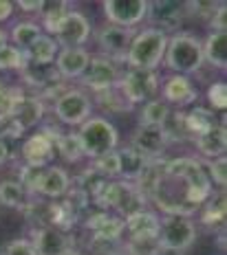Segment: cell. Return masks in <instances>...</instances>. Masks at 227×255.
I'll return each instance as SVG.
<instances>
[{"label": "cell", "instance_id": "obj_1", "mask_svg": "<svg viewBox=\"0 0 227 255\" xmlns=\"http://www.w3.org/2000/svg\"><path fill=\"white\" fill-rule=\"evenodd\" d=\"M163 174L181 180L183 187H186V200L192 207H197V209H201V205L212 196V183H210V176H208V172H205L203 163L197 161V158L181 156V158L166 161Z\"/></svg>", "mask_w": 227, "mask_h": 255}, {"label": "cell", "instance_id": "obj_2", "mask_svg": "<svg viewBox=\"0 0 227 255\" xmlns=\"http://www.w3.org/2000/svg\"><path fill=\"white\" fill-rule=\"evenodd\" d=\"M166 66L174 71V75H190L203 66V42L190 33H174L168 38L166 46Z\"/></svg>", "mask_w": 227, "mask_h": 255}, {"label": "cell", "instance_id": "obj_3", "mask_svg": "<svg viewBox=\"0 0 227 255\" xmlns=\"http://www.w3.org/2000/svg\"><path fill=\"white\" fill-rule=\"evenodd\" d=\"M168 35L159 29H144L141 33H135L130 49L126 53V62L130 68H141V71H155L166 55Z\"/></svg>", "mask_w": 227, "mask_h": 255}, {"label": "cell", "instance_id": "obj_4", "mask_svg": "<svg viewBox=\"0 0 227 255\" xmlns=\"http://www.w3.org/2000/svg\"><path fill=\"white\" fill-rule=\"evenodd\" d=\"M93 203L99 205L104 211H119L126 218L146 209V198L135 189L133 183H126V180H106V185L93 196Z\"/></svg>", "mask_w": 227, "mask_h": 255}, {"label": "cell", "instance_id": "obj_5", "mask_svg": "<svg viewBox=\"0 0 227 255\" xmlns=\"http://www.w3.org/2000/svg\"><path fill=\"white\" fill-rule=\"evenodd\" d=\"M77 136H80L84 156H91V158L115 152V147L119 143L117 128L110 124L108 119H104V117H91V119H86L82 124L80 132H77Z\"/></svg>", "mask_w": 227, "mask_h": 255}, {"label": "cell", "instance_id": "obj_6", "mask_svg": "<svg viewBox=\"0 0 227 255\" xmlns=\"http://www.w3.org/2000/svg\"><path fill=\"white\" fill-rule=\"evenodd\" d=\"M161 251L168 253H186L197 242V225L192 218L186 216H166L157 233Z\"/></svg>", "mask_w": 227, "mask_h": 255}, {"label": "cell", "instance_id": "obj_7", "mask_svg": "<svg viewBox=\"0 0 227 255\" xmlns=\"http://www.w3.org/2000/svg\"><path fill=\"white\" fill-rule=\"evenodd\" d=\"M117 90L130 106L150 102L159 90V77L155 71H141V68H128L121 75Z\"/></svg>", "mask_w": 227, "mask_h": 255}, {"label": "cell", "instance_id": "obj_8", "mask_svg": "<svg viewBox=\"0 0 227 255\" xmlns=\"http://www.w3.org/2000/svg\"><path fill=\"white\" fill-rule=\"evenodd\" d=\"M91 97L84 90H64L53 102L55 117L66 126H82L91 117Z\"/></svg>", "mask_w": 227, "mask_h": 255}, {"label": "cell", "instance_id": "obj_9", "mask_svg": "<svg viewBox=\"0 0 227 255\" xmlns=\"http://www.w3.org/2000/svg\"><path fill=\"white\" fill-rule=\"evenodd\" d=\"M80 79L84 86L91 88L93 93H104V90H110L117 86L121 79V73L115 60H110L106 55H97V57H91L88 68L84 71V75Z\"/></svg>", "mask_w": 227, "mask_h": 255}, {"label": "cell", "instance_id": "obj_10", "mask_svg": "<svg viewBox=\"0 0 227 255\" xmlns=\"http://www.w3.org/2000/svg\"><path fill=\"white\" fill-rule=\"evenodd\" d=\"M148 13L146 0H106L104 2V15L121 29H133L139 24Z\"/></svg>", "mask_w": 227, "mask_h": 255}, {"label": "cell", "instance_id": "obj_11", "mask_svg": "<svg viewBox=\"0 0 227 255\" xmlns=\"http://www.w3.org/2000/svg\"><path fill=\"white\" fill-rule=\"evenodd\" d=\"M146 18L150 20L152 29H159L161 33L168 35V31H179V26L186 20V7L183 2H172V0H155L148 2Z\"/></svg>", "mask_w": 227, "mask_h": 255}, {"label": "cell", "instance_id": "obj_12", "mask_svg": "<svg viewBox=\"0 0 227 255\" xmlns=\"http://www.w3.org/2000/svg\"><path fill=\"white\" fill-rule=\"evenodd\" d=\"M53 35L57 44H62L64 49H75V46H82L84 42L91 38V22L80 11H68L64 15V20L57 24Z\"/></svg>", "mask_w": 227, "mask_h": 255}, {"label": "cell", "instance_id": "obj_13", "mask_svg": "<svg viewBox=\"0 0 227 255\" xmlns=\"http://www.w3.org/2000/svg\"><path fill=\"white\" fill-rule=\"evenodd\" d=\"M68 189H71V178H68L66 169L51 165L40 172L31 194H40V196H44V198L57 200V198H62V196H66Z\"/></svg>", "mask_w": 227, "mask_h": 255}, {"label": "cell", "instance_id": "obj_14", "mask_svg": "<svg viewBox=\"0 0 227 255\" xmlns=\"http://www.w3.org/2000/svg\"><path fill=\"white\" fill-rule=\"evenodd\" d=\"M33 244L38 255H64L71 251V238L66 231H60L55 227H38L33 231Z\"/></svg>", "mask_w": 227, "mask_h": 255}, {"label": "cell", "instance_id": "obj_15", "mask_svg": "<svg viewBox=\"0 0 227 255\" xmlns=\"http://www.w3.org/2000/svg\"><path fill=\"white\" fill-rule=\"evenodd\" d=\"M7 115L11 117L22 130H31V128L38 126L42 121V117H44V102H42L38 95H35V97H27V95L22 93L11 104Z\"/></svg>", "mask_w": 227, "mask_h": 255}, {"label": "cell", "instance_id": "obj_16", "mask_svg": "<svg viewBox=\"0 0 227 255\" xmlns=\"http://www.w3.org/2000/svg\"><path fill=\"white\" fill-rule=\"evenodd\" d=\"M20 156L24 158V165L31 167H44L51 158L55 156V143L44 134V132H35L20 147Z\"/></svg>", "mask_w": 227, "mask_h": 255}, {"label": "cell", "instance_id": "obj_17", "mask_svg": "<svg viewBox=\"0 0 227 255\" xmlns=\"http://www.w3.org/2000/svg\"><path fill=\"white\" fill-rule=\"evenodd\" d=\"M135 38L133 29H121V26H104L102 31H97V44L104 53H108L110 60L115 57H126V53L130 49V42Z\"/></svg>", "mask_w": 227, "mask_h": 255}, {"label": "cell", "instance_id": "obj_18", "mask_svg": "<svg viewBox=\"0 0 227 255\" xmlns=\"http://www.w3.org/2000/svg\"><path fill=\"white\" fill-rule=\"evenodd\" d=\"M166 145H168V141H166V136H163L161 128L139 126L133 132V143H130V147H135L146 161L148 158H161Z\"/></svg>", "mask_w": 227, "mask_h": 255}, {"label": "cell", "instance_id": "obj_19", "mask_svg": "<svg viewBox=\"0 0 227 255\" xmlns=\"http://www.w3.org/2000/svg\"><path fill=\"white\" fill-rule=\"evenodd\" d=\"M88 62H91V53L82 46H75V49H60L55 57V68L60 73V77L73 79V77H82L84 71L88 68Z\"/></svg>", "mask_w": 227, "mask_h": 255}, {"label": "cell", "instance_id": "obj_20", "mask_svg": "<svg viewBox=\"0 0 227 255\" xmlns=\"http://www.w3.org/2000/svg\"><path fill=\"white\" fill-rule=\"evenodd\" d=\"M163 102L174 106H188L199 99V90L194 88L192 79L186 75H172L163 84Z\"/></svg>", "mask_w": 227, "mask_h": 255}, {"label": "cell", "instance_id": "obj_21", "mask_svg": "<svg viewBox=\"0 0 227 255\" xmlns=\"http://www.w3.org/2000/svg\"><path fill=\"white\" fill-rule=\"evenodd\" d=\"M84 227L88 231H93L95 238H102V240H113L117 242L124 233V220L117 216H110L108 211H95L84 220Z\"/></svg>", "mask_w": 227, "mask_h": 255}, {"label": "cell", "instance_id": "obj_22", "mask_svg": "<svg viewBox=\"0 0 227 255\" xmlns=\"http://www.w3.org/2000/svg\"><path fill=\"white\" fill-rule=\"evenodd\" d=\"M194 145L201 156H205L208 161H214V158H221L225 156V150H227V139H225V121L216 124L212 130L203 132V134L194 136Z\"/></svg>", "mask_w": 227, "mask_h": 255}, {"label": "cell", "instance_id": "obj_23", "mask_svg": "<svg viewBox=\"0 0 227 255\" xmlns=\"http://www.w3.org/2000/svg\"><path fill=\"white\" fill-rule=\"evenodd\" d=\"M159 225L161 218L155 211L141 209L124 220V231H128L130 238H155L159 233Z\"/></svg>", "mask_w": 227, "mask_h": 255}, {"label": "cell", "instance_id": "obj_24", "mask_svg": "<svg viewBox=\"0 0 227 255\" xmlns=\"http://www.w3.org/2000/svg\"><path fill=\"white\" fill-rule=\"evenodd\" d=\"M163 167H166V161H161V158H148L141 174L133 183L135 189L139 191L146 200H150L152 196H155V191L159 189L161 178H163Z\"/></svg>", "mask_w": 227, "mask_h": 255}, {"label": "cell", "instance_id": "obj_25", "mask_svg": "<svg viewBox=\"0 0 227 255\" xmlns=\"http://www.w3.org/2000/svg\"><path fill=\"white\" fill-rule=\"evenodd\" d=\"M22 79L33 88H51L57 86L60 82V73L53 64H27L22 68Z\"/></svg>", "mask_w": 227, "mask_h": 255}, {"label": "cell", "instance_id": "obj_26", "mask_svg": "<svg viewBox=\"0 0 227 255\" xmlns=\"http://www.w3.org/2000/svg\"><path fill=\"white\" fill-rule=\"evenodd\" d=\"M117 154V167H119V174L126 180V183H135L137 176L141 174V169L146 165V158L141 156L135 147H121V150H115Z\"/></svg>", "mask_w": 227, "mask_h": 255}, {"label": "cell", "instance_id": "obj_27", "mask_svg": "<svg viewBox=\"0 0 227 255\" xmlns=\"http://www.w3.org/2000/svg\"><path fill=\"white\" fill-rule=\"evenodd\" d=\"M57 53H60V44H57V40L51 38V35L42 33L40 38L35 40L27 51H24V55H27L29 64H53Z\"/></svg>", "mask_w": 227, "mask_h": 255}, {"label": "cell", "instance_id": "obj_28", "mask_svg": "<svg viewBox=\"0 0 227 255\" xmlns=\"http://www.w3.org/2000/svg\"><path fill=\"white\" fill-rule=\"evenodd\" d=\"M203 60L223 71L227 66V33H210L203 42Z\"/></svg>", "mask_w": 227, "mask_h": 255}, {"label": "cell", "instance_id": "obj_29", "mask_svg": "<svg viewBox=\"0 0 227 255\" xmlns=\"http://www.w3.org/2000/svg\"><path fill=\"white\" fill-rule=\"evenodd\" d=\"M225 191H219V194H212L203 205H201V222L208 225L210 229H216V227L225 225Z\"/></svg>", "mask_w": 227, "mask_h": 255}, {"label": "cell", "instance_id": "obj_30", "mask_svg": "<svg viewBox=\"0 0 227 255\" xmlns=\"http://www.w3.org/2000/svg\"><path fill=\"white\" fill-rule=\"evenodd\" d=\"M31 194L18 180H2L0 183V203L9 209H27Z\"/></svg>", "mask_w": 227, "mask_h": 255}, {"label": "cell", "instance_id": "obj_31", "mask_svg": "<svg viewBox=\"0 0 227 255\" xmlns=\"http://www.w3.org/2000/svg\"><path fill=\"white\" fill-rule=\"evenodd\" d=\"M161 132L168 143H186L192 139L186 126V113H179V110H170V115L161 124Z\"/></svg>", "mask_w": 227, "mask_h": 255}, {"label": "cell", "instance_id": "obj_32", "mask_svg": "<svg viewBox=\"0 0 227 255\" xmlns=\"http://www.w3.org/2000/svg\"><path fill=\"white\" fill-rule=\"evenodd\" d=\"M186 126H188V132L190 136H199L203 132L212 130L216 126V117H214V110L210 108H203V106H194L190 113H186Z\"/></svg>", "mask_w": 227, "mask_h": 255}, {"label": "cell", "instance_id": "obj_33", "mask_svg": "<svg viewBox=\"0 0 227 255\" xmlns=\"http://www.w3.org/2000/svg\"><path fill=\"white\" fill-rule=\"evenodd\" d=\"M170 115V106L163 99H150L144 104L139 113V126H152V128H161V124L166 121V117Z\"/></svg>", "mask_w": 227, "mask_h": 255}, {"label": "cell", "instance_id": "obj_34", "mask_svg": "<svg viewBox=\"0 0 227 255\" xmlns=\"http://www.w3.org/2000/svg\"><path fill=\"white\" fill-rule=\"evenodd\" d=\"M55 150L60 152V156L68 163H77L84 156V150H82V143H80L77 132H62L55 141Z\"/></svg>", "mask_w": 227, "mask_h": 255}, {"label": "cell", "instance_id": "obj_35", "mask_svg": "<svg viewBox=\"0 0 227 255\" xmlns=\"http://www.w3.org/2000/svg\"><path fill=\"white\" fill-rule=\"evenodd\" d=\"M40 35H42L40 24H33V22H18V24H13L11 35H9V38H11L15 49L27 51L29 46L40 38Z\"/></svg>", "mask_w": 227, "mask_h": 255}, {"label": "cell", "instance_id": "obj_36", "mask_svg": "<svg viewBox=\"0 0 227 255\" xmlns=\"http://www.w3.org/2000/svg\"><path fill=\"white\" fill-rule=\"evenodd\" d=\"M68 11H71V9H68V2H44V4H42V11H40L42 26H44V29L51 33V38H53L57 24L64 20V15Z\"/></svg>", "mask_w": 227, "mask_h": 255}, {"label": "cell", "instance_id": "obj_37", "mask_svg": "<svg viewBox=\"0 0 227 255\" xmlns=\"http://www.w3.org/2000/svg\"><path fill=\"white\" fill-rule=\"evenodd\" d=\"M126 255H161L159 240L155 238H128V242L121 247Z\"/></svg>", "mask_w": 227, "mask_h": 255}, {"label": "cell", "instance_id": "obj_38", "mask_svg": "<svg viewBox=\"0 0 227 255\" xmlns=\"http://www.w3.org/2000/svg\"><path fill=\"white\" fill-rule=\"evenodd\" d=\"M27 55L24 51L15 49L13 44H7L0 51V71H22L27 66Z\"/></svg>", "mask_w": 227, "mask_h": 255}, {"label": "cell", "instance_id": "obj_39", "mask_svg": "<svg viewBox=\"0 0 227 255\" xmlns=\"http://www.w3.org/2000/svg\"><path fill=\"white\" fill-rule=\"evenodd\" d=\"M95 97H97V102L102 104L104 108L113 110V113H126V110L133 108V106L124 99V95L117 90V86L110 90H104V93H95Z\"/></svg>", "mask_w": 227, "mask_h": 255}, {"label": "cell", "instance_id": "obj_40", "mask_svg": "<svg viewBox=\"0 0 227 255\" xmlns=\"http://www.w3.org/2000/svg\"><path fill=\"white\" fill-rule=\"evenodd\" d=\"M203 167H205V172H208V176H210V183L219 185L221 189H225V183H227V163H225V156L203 163Z\"/></svg>", "mask_w": 227, "mask_h": 255}, {"label": "cell", "instance_id": "obj_41", "mask_svg": "<svg viewBox=\"0 0 227 255\" xmlns=\"http://www.w3.org/2000/svg\"><path fill=\"white\" fill-rule=\"evenodd\" d=\"M93 169L99 172L104 178H113L119 174V167H117V154L115 152H108L104 156H97L93 158Z\"/></svg>", "mask_w": 227, "mask_h": 255}, {"label": "cell", "instance_id": "obj_42", "mask_svg": "<svg viewBox=\"0 0 227 255\" xmlns=\"http://www.w3.org/2000/svg\"><path fill=\"white\" fill-rule=\"evenodd\" d=\"M208 102L212 110H225L227 106V86L225 82H214L208 88Z\"/></svg>", "mask_w": 227, "mask_h": 255}, {"label": "cell", "instance_id": "obj_43", "mask_svg": "<svg viewBox=\"0 0 227 255\" xmlns=\"http://www.w3.org/2000/svg\"><path fill=\"white\" fill-rule=\"evenodd\" d=\"M186 15H194V18H201V20H210L214 15V11L219 9V2H186Z\"/></svg>", "mask_w": 227, "mask_h": 255}, {"label": "cell", "instance_id": "obj_44", "mask_svg": "<svg viewBox=\"0 0 227 255\" xmlns=\"http://www.w3.org/2000/svg\"><path fill=\"white\" fill-rule=\"evenodd\" d=\"M22 95V90L18 88H9L7 84L0 79V115H7L9 108H11V104L15 102V99Z\"/></svg>", "mask_w": 227, "mask_h": 255}, {"label": "cell", "instance_id": "obj_45", "mask_svg": "<svg viewBox=\"0 0 227 255\" xmlns=\"http://www.w3.org/2000/svg\"><path fill=\"white\" fill-rule=\"evenodd\" d=\"M2 255H38L33 249V244H31V240H11L4 244L2 249Z\"/></svg>", "mask_w": 227, "mask_h": 255}, {"label": "cell", "instance_id": "obj_46", "mask_svg": "<svg viewBox=\"0 0 227 255\" xmlns=\"http://www.w3.org/2000/svg\"><path fill=\"white\" fill-rule=\"evenodd\" d=\"M40 172H42V167H31V165H24L22 169H20V180L18 183L22 185L24 189L29 191H33V185H35V180H38V176H40Z\"/></svg>", "mask_w": 227, "mask_h": 255}, {"label": "cell", "instance_id": "obj_47", "mask_svg": "<svg viewBox=\"0 0 227 255\" xmlns=\"http://www.w3.org/2000/svg\"><path fill=\"white\" fill-rule=\"evenodd\" d=\"M210 26L214 33H225L227 31V11H225V2H219V9L214 11V15L210 18Z\"/></svg>", "mask_w": 227, "mask_h": 255}, {"label": "cell", "instance_id": "obj_48", "mask_svg": "<svg viewBox=\"0 0 227 255\" xmlns=\"http://www.w3.org/2000/svg\"><path fill=\"white\" fill-rule=\"evenodd\" d=\"M13 15V2L9 0H0V22H7Z\"/></svg>", "mask_w": 227, "mask_h": 255}, {"label": "cell", "instance_id": "obj_49", "mask_svg": "<svg viewBox=\"0 0 227 255\" xmlns=\"http://www.w3.org/2000/svg\"><path fill=\"white\" fill-rule=\"evenodd\" d=\"M42 4L44 2H29V0H20L18 2V7L22 9V11H42Z\"/></svg>", "mask_w": 227, "mask_h": 255}, {"label": "cell", "instance_id": "obj_50", "mask_svg": "<svg viewBox=\"0 0 227 255\" xmlns=\"http://www.w3.org/2000/svg\"><path fill=\"white\" fill-rule=\"evenodd\" d=\"M9 158H11V150H9L7 141L0 139V165H4V163H9Z\"/></svg>", "mask_w": 227, "mask_h": 255}, {"label": "cell", "instance_id": "obj_51", "mask_svg": "<svg viewBox=\"0 0 227 255\" xmlns=\"http://www.w3.org/2000/svg\"><path fill=\"white\" fill-rule=\"evenodd\" d=\"M7 40H9V35H7V33H4V31H2V29H0V51H2V49H4V46H7Z\"/></svg>", "mask_w": 227, "mask_h": 255}, {"label": "cell", "instance_id": "obj_52", "mask_svg": "<svg viewBox=\"0 0 227 255\" xmlns=\"http://www.w3.org/2000/svg\"><path fill=\"white\" fill-rule=\"evenodd\" d=\"M64 255H84V253H80V251H75V249H71L68 253H64Z\"/></svg>", "mask_w": 227, "mask_h": 255}, {"label": "cell", "instance_id": "obj_53", "mask_svg": "<svg viewBox=\"0 0 227 255\" xmlns=\"http://www.w3.org/2000/svg\"><path fill=\"white\" fill-rule=\"evenodd\" d=\"M115 255H126V253H124V251H121V253H115Z\"/></svg>", "mask_w": 227, "mask_h": 255}]
</instances>
